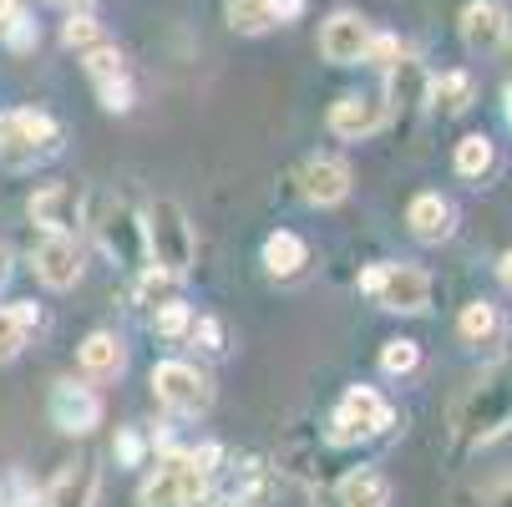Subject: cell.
<instances>
[{
    "label": "cell",
    "mask_w": 512,
    "mask_h": 507,
    "mask_svg": "<svg viewBox=\"0 0 512 507\" xmlns=\"http://www.w3.org/2000/svg\"><path fill=\"white\" fill-rule=\"evenodd\" d=\"M61 41L71 46V51H97V46H107V31H102V21L97 16H71L66 26H61Z\"/></svg>",
    "instance_id": "cell-26"
},
{
    "label": "cell",
    "mask_w": 512,
    "mask_h": 507,
    "mask_svg": "<svg viewBox=\"0 0 512 507\" xmlns=\"http://www.w3.org/2000/svg\"><path fill=\"white\" fill-rule=\"evenodd\" d=\"M6 279H11V254L0 249V284H6Z\"/></svg>",
    "instance_id": "cell-43"
},
{
    "label": "cell",
    "mask_w": 512,
    "mask_h": 507,
    "mask_svg": "<svg viewBox=\"0 0 512 507\" xmlns=\"http://www.w3.org/2000/svg\"><path fill=\"white\" fill-rule=\"evenodd\" d=\"M56 6H71V11H77V6H87V0H56Z\"/></svg>",
    "instance_id": "cell-44"
},
{
    "label": "cell",
    "mask_w": 512,
    "mask_h": 507,
    "mask_svg": "<svg viewBox=\"0 0 512 507\" xmlns=\"http://www.w3.org/2000/svg\"><path fill=\"white\" fill-rule=\"evenodd\" d=\"M396 421L391 401L376 391V386H350L330 416V442L335 447H355V442H371V437H386Z\"/></svg>",
    "instance_id": "cell-4"
},
{
    "label": "cell",
    "mask_w": 512,
    "mask_h": 507,
    "mask_svg": "<svg viewBox=\"0 0 512 507\" xmlns=\"http://www.w3.org/2000/svg\"><path fill=\"white\" fill-rule=\"evenodd\" d=\"M142 249H148V264L183 279L198 259V239H193V224L178 198H153L148 213H142Z\"/></svg>",
    "instance_id": "cell-1"
},
{
    "label": "cell",
    "mask_w": 512,
    "mask_h": 507,
    "mask_svg": "<svg viewBox=\"0 0 512 507\" xmlns=\"http://www.w3.org/2000/svg\"><path fill=\"white\" fill-rule=\"evenodd\" d=\"M97 234H102V249H107L117 264H127V269L148 264V249H142V219H137L127 203H107V208H102Z\"/></svg>",
    "instance_id": "cell-10"
},
{
    "label": "cell",
    "mask_w": 512,
    "mask_h": 507,
    "mask_svg": "<svg viewBox=\"0 0 512 507\" xmlns=\"http://www.w3.org/2000/svg\"><path fill=\"white\" fill-rule=\"evenodd\" d=\"M360 289L391 315H421L431 305V274L416 264H396V259L360 269Z\"/></svg>",
    "instance_id": "cell-2"
},
{
    "label": "cell",
    "mask_w": 512,
    "mask_h": 507,
    "mask_svg": "<svg viewBox=\"0 0 512 507\" xmlns=\"http://www.w3.org/2000/svg\"><path fill=\"white\" fill-rule=\"evenodd\" d=\"M502 36H507V6H502V0H467L462 41L472 51H492V46H502Z\"/></svg>",
    "instance_id": "cell-17"
},
{
    "label": "cell",
    "mask_w": 512,
    "mask_h": 507,
    "mask_svg": "<svg viewBox=\"0 0 512 507\" xmlns=\"http://www.w3.org/2000/svg\"><path fill=\"white\" fill-rule=\"evenodd\" d=\"M507 426H512V381L497 371V376L477 381V386L462 396V406H457V431H462V442L482 447V442L502 437Z\"/></svg>",
    "instance_id": "cell-3"
},
{
    "label": "cell",
    "mask_w": 512,
    "mask_h": 507,
    "mask_svg": "<svg viewBox=\"0 0 512 507\" xmlns=\"http://www.w3.org/2000/svg\"><path fill=\"white\" fill-rule=\"evenodd\" d=\"M487 507H512V482H502L497 492H492V502Z\"/></svg>",
    "instance_id": "cell-41"
},
{
    "label": "cell",
    "mask_w": 512,
    "mask_h": 507,
    "mask_svg": "<svg viewBox=\"0 0 512 507\" xmlns=\"http://www.w3.org/2000/svg\"><path fill=\"white\" fill-rule=\"evenodd\" d=\"M77 360H82V371H87L92 381H112V376H122V366H127V350H122V340H117L112 330H97V335L82 340Z\"/></svg>",
    "instance_id": "cell-18"
},
{
    "label": "cell",
    "mask_w": 512,
    "mask_h": 507,
    "mask_svg": "<svg viewBox=\"0 0 512 507\" xmlns=\"http://www.w3.org/2000/svg\"><path fill=\"white\" fill-rule=\"evenodd\" d=\"M386 71H391L386 97H391L396 107H406V112H411V107H421V102H426V92H431V77H426V66H421L416 56H406V51H401V61H391Z\"/></svg>",
    "instance_id": "cell-19"
},
{
    "label": "cell",
    "mask_w": 512,
    "mask_h": 507,
    "mask_svg": "<svg viewBox=\"0 0 512 507\" xmlns=\"http://www.w3.org/2000/svg\"><path fill=\"white\" fill-rule=\"evenodd\" d=\"M457 335H462V340H472V345L492 340V335H497V310H492L487 300H472V305L457 315Z\"/></svg>",
    "instance_id": "cell-25"
},
{
    "label": "cell",
    "mask_w": 512,
    "mask_h": 507,
    "mask_svg": "<svg viewBox=\"0 0 512 507\" xmlns=\"http://www.w3.org/2000/svg\"><path fill=\"white\" fill-rule=\"evenodd\" d=\"M381 122H386V97H376V92H350L330 107V132L345 137V142L381 132Z\"/></svg>",
    "instance_id": "cell-12"
},
{
    "label": "cell",
    "mask_w": 512,
    "mask_h": 507,
    "mask_svg": "<svg viewBox=\"0 0 512 507\" xmlns=\"http://www.w3.org/2000/svg\"><path fill=\"white\" fill-rule=\"evenodd\" d=\"M203 492H208V467L198 462V452H173L137 487V507H198Z\"/></svg>",
    "instance_id": "cell-5"
},
{
    "label": "cell",
    "mask_w": 512,
    "mask_h": 507,
    "mask_svg": "<svg viewBox=\"0 0 512 507\" xmlns=\"http://www.w3.org/2000/svg\"><path fill=\"white\" fill-rule=\"evenodd\" d=\"M203 507H249V502H239V497H213V502H203Z\"/></svg>",
    "instance_id": "cell-42"
},
{
    "label": "cell",
    "mask_w": 512,
    "mask_h": 507,
    "mask_svg": "<svg viewBox=\"0 0 512 507\" xmlns=\"http://www.w3.org/2000/svg\"><path fill=\"white\" fill-rule=\"evenodd\" d=\"M188 335H193L203 350H224V325L208 320V315H203V320H193V325H188Z\"/></svg>",
    "instance_id": "cell-33"
},
{
    "label": "cell",
    "mask_w": 512,
    "mask_h": 507,
    "mask_svg": "<svg viewBox=\"0 0 512 507\" xmlns=\"http://www.w3.org/2000/svg\"><path fill=\"white\" fill-rule=\"evenodd\" d=\"M0 507H6V492H0Z\"/></svg>",
    "instance_id": "cell-46"
},
{
    "label": "cell",
    "mask_w": 512,
    "mask_h": 507,
    "mask_svg": "<svg viewBox=\"0 0 512 507\" xmlns=\"http://www.w3.org/2000/svg\"><path fill=\"white\" fill-rule=\"evenodd\" d=\"M153 325H158V335H163V340H183V335H188V325H193V310H188V305H178V300H168V305H158Z\"/></svg>",
    "instance_id": "cell-29"
},
{
    "label": "cell",
    "mask_w": 512,
    "mask_h": 507,
    "mask_svg": "<svg viewBox=\"0 0 512 507\" xmlns=\"http://www.w3.org/2000/svg\"><path fill=\"white\" fill-rule=\"evenodd\" d=\"M61 142V127L51 112H36V107H16V112H0V158L6 163H36L46 153H56Z\"/></svg>",
    "instance_id": "cell-6"
},
{
    "label": "cell",
    "mask_w": 512,
    "mask_h": 507,
    "mask_svg": "<svg viewBox=\"0 0 512 507\" xmlns=\"http://www.w3.org/2000/svg\"><path fill=\"white\" fill-rule=\"evenodd\" d=\"M26 213H31V224L36 229H46V234H61V239H77L82 234V193L71 188V183H46V188H36L31 193V203H26Z\"/></svg>",
    "instance_id": "cell-8"
},
{
    "label": "cell",
    "mask_w": 512,
    "mask_h": 507,
    "mask_svg": "<svg viewBox=\"0 0 512 507\" xmlns=\"http://www.w3.org/2000/svg\"><path fill=\"white\" fill-rule=\"evenodd\" d=\"M21 16V0H0V26H11Z\"/></svg>",
    "instance_id": "cell-39"
},
{
    "label": "cell",
    "mask_w": 512,
    "mask_h": 507,
    "mask_svg": "<svg viewBox=\"0 0 512 507\" xmlns=\"http://www.w3.org/2000/svg\"><path fill=\"white\" fill-rule=\"evenodd\" d=\"M87 77L97 82V87H107V82H122L127 77V66H122V51L107 41V46H97V51H87Z\"/></svg>",
    "instance_id": "cell-27"
},
{
    "label": "cell",
    "mask_w": 512,
    "mask_h": 507,
    "mask_svg": "<svg viewBox=\"0 0 512 507\" xmlns=\"http://www.w3.org/2000/svg\"><path fill=\"white\" fill-rule=\"evenodd\" d=\"M421 366V345L416 340H386L381 345V371L386 376H411Z\"/></svg>",
    "instance_id": "cell-28"
},
{
    "label": "cell",
    "mask_w": 512,
    "mask_h": 507,
    "mask_svg": "<svg viewBox=\"0 0 512 507\" xmlns=\"http://www.w3.org/2000/svg\"><path fill=\"white\" fill-rule=\"evenodd\" d=\"M391 502V482L376 467H355L340 477V507H386Z\"/></svg>",
    "instance_id": "cell-21"
},
{
    "label": "cell",
    "mask_w": 512,
    "mask_h": 507,
    "mask_svg": "<svg viewBox=\"0 0 512 507\" xmlns=\"http://www.w3.org/2000/svg\"><path fill=\"white\" fill-rule=\"evenodd\" d=\"M112 452H117V462H122V467H137V462H142V437H137V431H122Z\"/></svg>",
    "instance_id": "cell-36"
},
{
    "label": "cell",
    "mask_w": 512,
    "mask_h": 507,
    "mask_svg": "<svg viewBox=\"0 0 512 507\" xmlns=\"http://www.w3.org/2000/svg\"><path fill=\"white\" fill-rule=\"evenodd\" d=\"M0 31H6V41H11L16 51H31V46H36V21H26V16H16L11 26H0Z\"/></svg>",
    "instance_id": "cell-34"
},
{
    "label": "cell",
    "mask_w": 512,
    "mask_h": 507,
    "mask_svg": "<svg viewBox=\"0 0 512 507\" xmlns=\"http://www.w3.org/2000/svg\"><path fill=\"white\" fill-rule=\"evenodd\" d=\"M16 320H21L26 330H31V325H41V310H36V300H21V305H16Z\"/></svg>",
    "instance_id": "cell-38"
},
{
    "label": "cell",
    "mask_w": 512,
    "mask_h": 507,
    "mask_svg": "<svg viewBox=\"0 0 512 507\" xmlns=\"http://www.w3.org/2000/svg\"><path fill=\"white\" fill-rule=\"evenodd\" d=\"M305 264H310V249H305V239H300V234L279 229V234H269V239H264V269H269L274 279H295Z\"/></svg>",
    "instance_id": "cell-20"
},
{
    "label": "cell",
    "mask_w": 512,
    "mask_h": 507,
    "mask_svg": "<svg viewBox=\"0 0 512 507\" xmlns=\"http://www.w3.org/2000/svg\"><path fill=\"white\" fill-rule=\"evenodd\" d=\"M492 158H497V153H492V137H487V132H467V137L457 142V158H452V163H457L462 178H482V173L492 168Z\"/></svg>",
    "instance_id": "cell-24"
},
{
    "label": "cell",
    "mask_w": 512,
    "mask_h": 507,
    "mask_svg": "<svg viewBox=\"0 0 512 507\" xmlns=\"http://www.w3.org/2000/svg\"><path fill=\"white\" fill-rule=\"evenodd\" d=\"M97 492H102L97 462H66L41 492V507H97Z\"/></svg>",
    "instance_id": "cell-15"
},
{
    "label": "cell",
    "mask_w": 512,
    "mask_h": 507,
    "mask_svg": "<svg viewBox=\"0 0 512 507\" xmlns=\"http://www.w3.org/2000/svg\"><path fill=\"white\" fill-rule=\"evenodd\" d=\"M97 92H102V107H107V112H127V107H132L127 77H122V82H107V87H97Z\"/></svg>",
    "instance_id": "cell-35"
},
{
    "label": "cell",
    "mask_w": 512,
    "mask_h": 507,
    "mask_svg": "<svg viewBox=\"0 0 512 507\" xmlns=\"http://www.w3.org/2000/svg\"><path fill=\"white\" fill-rule=\"evenodd\" d=\"M26 335H31V330L16 320V310H0V366L26 350Z\"/></svg>",
    "instance_id": "cell-30"
},
{
    "label": "cell",
    "mask_w": 512,
    "mask_h": 507,
    "mask_svg": "<svg viewBox=\"0 0 512 507\" xmlns=\"http://www.w3.org/2000/svg\"><path fill=\"white\" fill-rule=\"evenodd\" d=\"M426 102H436L442 112H467L477 102V82L467 77V71H442V77H431Z\"/></svg>",
    "instance_id": "cell-22"
},
{
    "label": "cell",
    "mask_w": 512,
    "mask_h": 507,
    "mask_svg": "<svg viewBox=\"0 0 512 507\" xmlns=\"http://www.w3.org/2000/svg\"><path fill=\"white\" fill-rule=\"evenodd\" d=\"M365 46H371V26H365V16H355V11H335L320 26V56L330 66H360Z\"/></svg>",
    "instance_id": "cell-11"
},
{
    "label": "cell",
    "mask_w": 512,
    "mask_h": 507,
    "mask_svg": "<svg viewBox=\"0 0 512 507\" xmlns=\"http://www.w3.org/2000/svg\"><path fill=\"white\" fill-rule=\"evenodd\" d=\"M502 97H507V122H512V87H507V92H502Z\"/></svg>",
    "instance_id": "cell-45"
},
{
    "label": "cell",
    "mask_w": 512,
    "mask_h": 507,
    "mask_svg": "<svg viewBox=\"0 0 512 507\" xmlns=\"http://www.w3.org/2000/svg\"><path fill=\"white\" fill-rule=\"evenodd\" d=\"M137 300H142V305H153V310L168 305V300H173V274H163V269L148 264V274H142V284H137Z\"/></svg>",
    "instance_id": "cell-31"
},
{
    "label": "cell",
    "mask_w": 512,
    "mask_h": 507,
    "mask_svg": "<svg viewBox=\"0 0 512 507\" xmlns=\"http://www.w3.org/2000/svg\"><path fill=\"white\" fill-rule=\"evenodd\" d=\"M497 279H502V284H507V289H512V249H507V254H502V259H497Z\"/></svg>",
    "instance_id": "cell-40"
},
{
    "label": "cell",
    "mask_w": 512,
    "mask_h": 507,
    "mask_svg": "<svg viewBox=\"0 0 512 507\" xmlns=\"http://www.w3.org/2000/svg\"><path fill=\"white\" fill-rule=\"evenodd\" d=\"M229 26L239 36H264V31L279 26V16H274L269 0H229Z\"/></svg>",
    "instance_id": "cell-23"
},
{
    "label": "cell",
    "mask_w": 512,
    "mask_h": 507,
    "mask_svg": "<svg viewBox=\"0 0 512 507\" xmlns=\"http://www.w3.org/2000/svg\"><path fill=\"white\" fill-rule=\"evenodd\" d=\"M46 411H51V426L66 431V437H87V431L102 426V401H97V391H92V386H77V381H56Z\"/></svg>",
    "instance_id": "cell-9"
},
{
    "label": "cell",
    "mask_w": 512,
    "mask_h": 507,
    "mask_svg": "<svg viewBox=\"0 0 512 507\" xmlns=\"http://www.w3.org/2000/svg\"><path fill=\"white\" fill-rule=\"evenodd\" d=\"M36 279L46 284V289H71L82 279V244L77 239H61V234H46L41 244H36Z\"/></svg>",
    "instance_id": "cell-14"
},
{
    "label": "cell",
    "mask_w": 512,
    "mask_h": 507,
    "mask_svg": "<svg viewBox=\"0 0 512 507\" xmlns=\"http://www.w3.org/2000/svg\"><path fill=\"white\" fill-rule=\"evenodd\" d=\"M300 193H305V203H315V208H335V203L350 198V168H345L340 158H330V153H315V158L300 168Z\"/></svg>",
    "instance_id": "cell-13"
},
{
    "label": "cell",
    "mask_w": 512,
    "mask_h": 507,
    "mask_svg": "<svg viewBox=\"0 0 512 507\" xmlns=\"http://www.w3.org/2000/svg\"><path fill=\"white\" fill-rule=\"evenodd\" d=\"M269 6H274V16H279V26H284V21H295V16L305 11V0H269Z\"/></svg>",
    "instance_id": "cell-37"
},
{
    "label": "cell",
    "mask_w": 512,
    "mask_h": 507,
    "mask_svg": "<svg viewBox=\"0 0 512 507\" xmlns=\"http://www.w3.org/2000/svg\"><path fill=\"white\" fill-rule=\"evenodd\" d=\"M365 61H371V66H391V61H401V41H396L391 31H371V46H365Z\"/></svg>",
    "instance_id": "cell-32"
},
{
    "label": "cell",
    "mask_w": 512,
    "mask_h": 507,
    "mask_svg": "<svg viewBox=\"0 0 512 507\" xmlns=\"http://www.w3.org/2000/svg\"><path fill=\"white\" fill-rule=\"evenodd\" d=\"M406 224L421 244H447L452 229H457V208L442 193H416L411 208H406Z\"/></svg>",
    "instance_id": "cell-16"
},
{
    "label": "cell",
    "mask_w": 512,
    "mask_h": 507,
    "mask_svg": "<svg viewBox=\"0 0 512 507\" xmlns=\"http://www.w3.org/2000/svg\"><path fill=\"white\" fill-rule=\"evenodd\" d=\"M153 396L173 416H203L213 406V381L198 366H188V360H158L153 366Z\"/></svg>",
    "instance_id": "cell-7"
}]
</instances>
